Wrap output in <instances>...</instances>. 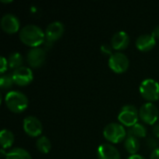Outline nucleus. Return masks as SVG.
<instances>
[{
    "mask_svg": "<svg viewBox=\"0 0 159 159\" xmlns=\"http://www.w3.org/2000/svg\"><path fill=\"white\" fill-rule=\"evenodd\" d=\"M20 39L25 45L34 48L38 47L45 40V33L41 27L36 24H26L20 30L19 34Z\"/></svg>",
    "mask_w": 159,
    "mask_h": 159,
    "instance_id": "1",
    "label": "nucleus"
},
{
    "mask_svg": "<svg viewBox=\"0 0 159 159\" xmlns=\"http://www.w3.org/2000/svg\"><path fill=\"white\" fill-rule=\"evenodd\" d=\"M5 102L7 107L13 113H20L28 106L27 96L19 90H10L5 95Z\"/></svg>",
    "mask_w": 159,
    "mask_h": 159,
    "instance_id": "2",
    "label": "nucleus"
},
{
    "mask_svg": "<svg viewBox=\"0 0 159 159\" xmlns=\"http://www.w3.org/2000/svg\"><path fill=\"white\" fill-rule=\"evenodd\" d=\"M103 136L107 141L113 143H116L127 138V131L122 124L112 122L104 127Z\"/></svg>",
    "mask_w": 159,
    "mask_h": 159,
    "instance_id": "3",
    "label": "nucleus"
},
{
    "mask_svg": "<svg viewBox=\"0 0 159 159\" xmlns=\"http://www.w3.org/2000/svg\"><path fill=\"white\" fill-rule=\"evenodd\" d=\"M140 92L149 102L157 101L159 99V83L154 78H146L140 85Z\"/></svg>",
    "mask_w": 159,
    "mask_h": 159,
    "instance_id": "4",
    "label": "nucleus"
},
{
    "mask_svg": "<svg viewBox=\"0 0 159 159\" xmlns=\"http://www.w3.org/2000/svg\"><path fill=\"white\" fill-rule=\"evenodd\" d=\"M117 117L122 125L129 128L138 123L139 110L133 104H126L121 108V111L118 114Z\"/></svg>",
    "mask_w": 159,
    "mask_h": 159,
    "instance_id": "5",
    "label": "nucleus"
},
{
    "mask_svg": "<svg viewBox=\"0 0 159 159\" xmlns=\"http://www.w3.org/2000/svg\"><path fill=\"white\" fill-rule=\"evenodd\" d=\"M158 108L151 102L143 103L139 110V117L149 125L156 124L158 118Z\"/></svg>",
    "mask_w": 159,
    "mask_h": 159,
    "instance_id": "6",
    "label": "nucleus"
},
{
    "mask_svg": "<svg viewBox=\"0 0 159 159\" xmlns=\"http://www.w3.org/2000/svg\"><path fill=\"white\" fill-rule=\"evenodd\" d=\"M109 67L116 73H123L125 72L129 65V60L128 56L123 52H114L108 61Z\"/></svg>",
    "mask_w": 159,
    "mask_h": 159,
    "instance_id": "7",
    "label": "nucleus"
},
{
    "mask_svg": "<svg viewBox=\"0 0 159 159\" xmlns=\"http://www.w3.org/2000/svg\"><path fill=\"white\" fill-rule=\"evenodd\" d=\"M23 129L29 136L37 137L42 133L43 126L36 116H28L23 119Z\"/></svg>",
    "mask_w": 159,
    "mask_h": 159,
    "instance_id": "8",
    "label": "nucleus"
},
{
    "mask_svg": "<svg viewBox=\"0 0 159 159\" xmlns=\"http://www.w3.org/2000/svg\"><path fill=\"white\" fill-rule=\"evenodd\" d=\"M46 57H47L46 50L40 47L32 48L27 52V61L32 67L34 68L43 65L46 61Z\"/></svg>",
    "mask_w": 159,
    "mask_h": 159,
    "instance_id": "9",
    "label": "nucleus"
},
{
    "mask_svg": "<svg viewBox=\"0 0 159 159\" xmlns=\"http://www.w3.org/2000/svg\"><path fill=\"white\" fill-rule=\"evenodd\" d=\"M14 83L19 86H26L30 84L34 78L33 71L29 67L20 66L12 72Z\"/></svg>",
    "mask_w": 159,
    "mask_h": 159,
    "instance_id": "10",
    "label": "nucleus"
},
{
    "mask_svg": "<svg viewBox=\"0 0 159 159\" xmlns=\"http://www.w3.org/2000/svg\"><path fill=\"white\" fill-rule=\"evenodd\" d=\"M0 25L4 32L13 34L20 29V20L16 15L12 13H6L1 18Z\"/></svg>",
    "mask_w": 159,
    "mask_h": 159,
    "instance_id": "11",
    "label": "nucleus"
},
{
    "mask_svg": "<svg viewBox=\"0 0 159 159\" xmlns=\"http://www.w3.org/2000/svg\"><path fill=\"white\" fill-rule=\"evenodd\" d=\"M97 157L99 159H120V153L112 143H103L97 149Z\"/></svg>",
    "mask_w": 159,
    "mask_h": 159,
    "instance_id": "12",
    "label": "nucleus"
},
{
    "mask_svg": "<svg viewBox=\"0 0 159 159\" xmlns=\"http://www.w3.org/2000/svg\"><path fill=\"white\" fill-rule=\"evenodd\" d=\"M63 32H64L63 23L60 20H54L47 26L45 30V34L47 39L52 42L59 39L62 35Z\"/></svg>",
    "mask_w": 159,
    "mask_h": 159,
    "instance_id": "13",
    "label": "nucleus"
},
{
    "mask_svg": "<svg viewBox=\"0 0 159 159\" xmlns=\"http://www.w3.org/2000/svg\"><path fill=\"white\" fill-rule=\"evenodd\" d=\"M129 44V35L125 31L116 32L111 39V46L113 48L120 50L126 48Z\"/></svg>",
    "mask_w": 159,
    "mask_h": 159,
    "instance_id": "14",
    "label": "nucleus"
},
{
    "mask_svg": "<svg viewBox=\"0 0 159 159\" xmlns=\"http://www.w3.org/2000/svg\"><path fill=\"white\" fill-rule=\"evenodd\" d=\"M136 47L141 51H148L152 49L156 45V38L152 34H143L136 39Z\"/></svg>",
    "mask_w": 159,
    "mask_h": 159,
    "instance_id": "15",
    "label": "nucleus"
},
{
    "mask_svg": "<svg viewBox=\"0 0 159 159\" xmlns=\"http://www.w3.org/2000/svg\"><path fill=\"white\" fill-rule=\"evenodd\" d=\"M5 159H32V157L26 149L15 147L7 153Z\"/></svg>",
    "mask_w": 159,
    "mask_h": 159,
    "instance_id": "16",
    "label": "nucleus"
},
{
    "mask_svg": "<svg viewBox=\"0 0 159 159\" xmlns=\"http://www.w3.org/2000/svg\"><path fill=\"white\" fill-rule=\"evenodd\" d=\"M15 137L11 130L7 129H3L0 132V143L3 149L9 148L14 143Z\"/></svg>",
    "mask_w": 159,
    "mask_h": 159,
    "instance_id": "17",
    "label": "nucleus"
},
{
    "mask_svg": "<svg viewBox=\"0 0 159 159\" xmlns=\"http://www.w3.org/2000/svg\"><path fill=\"white\" fill-rule=\"evenodd\" d=\"M124 144H125L126 150L131 155L136 154L140 149L139 139L135 136H132V135H127V138L125 139Z\"/></svg>",
    "mask_w": 159,
    "mask_h": 159,
    "instance_id": "18",
    "label": "nucleus"
},
{
    "mask_svg": "<svg viewBox=\"0 0 159 159\" xmlns=\"http://www.w3.org/2000/svg\"><path fill=\"white\" fill-rule=\"evenodd\" d=\"M147 134V129L145 128V126L142 123H136L135 125L129 127L127 131V135H132L135 136L137 138H141V137H145Z\"/></svg>",
    "mask_w": 159,
    "mask_h": 159,
    "instance_id": "19",
    "label": "nucleus"
},
{
    "mask_svg": "<svg viewBox=\"0 0 159 159\" xmlns=\"http://www.w3.org/2000/svg\"><path fill=\"white\" fill-rule=\"evenodd\" d=\"M7 62H8V66L9 68H12V69H17L20 66H22V62H23V57L22 55L18 52V51H15V52H11L8 57H7Z\"/></svg>",
    "mask_w": 159,
    "mask_h": 159,
    "instance_id": "20",
    "label": "nucleus"
},
{
    "mask_svg": "<svg viewBox=\"0 0 159 159\" xmlns=\"http://www.w3.org/2000/svg\"><path fill=\"white\" fill-rule=\"evenodd\" d=\"M36 147L37 149L44 154H47L50 151L51 149V143L50 140L47 136H41L37 139L36 141Z\"/></svg>",
    "mask_w": 159,
    "mask_h": 159,
    "instance_id": "21",
    "label": "nucleus"
},
{
    "mask_svg": "<svg viewBox=\"0 0 159 159\" xmlns=\"http://www.w3.org/2000/svg\"><path fill=\"white\" fill-rule=\"evenodd\" d=\"M13 84H14V79H13L12 74H9V73L2 74L0 77V87L2 89H10Z\"/></svg>",
    "mask_w": 159,
    "mask_h": 159,
    "instance_id": "22",
    "label": "nucleus"
},
{
    "mask_svg": "<svg viewBox=\"0 0 159 159\" xmlns=\"http://www.w3.org/2000/svg\"><path fill=\"white\" fill-rule=\"evenodd\" d=\"M7 65H8L7 59L5 58L4 56H1V57H0V72H1L2 74H4L5 71L7 69Z\"/></svg>",
    "mask_w": 159,
    "mask_h": 159,
    "instance_id": "23",
    "label": "nucleus"
},
{
    "mask_svg": "<svg viewBox=\"0 0 159 159\" xmlns=\"http://www.w3.org/2000/svg\"><path fill=\"white\" fill-rule=\"evenodd\" d=\"M147 144H148L150 147H152L153 150L156 149V148H157V147H159L158 143H157V141L155 140L154 138H149V139H147Z\"/></svg>",
    "mask_w": 159,
    "mask_h": 159,
    "instance_id": "24",
    "label": "nucleus"
},
{
    "mask_svg": "<svg viewBox=\"0 0 159 159\" xmlns=\"http://www.w3.org/2000/svg\"><path fill=\"white\" fill-rule=\"evenodd\" d=\"M112 46H110V45H108V44H104V45H102V52H105V53H107V54H110V56L113 54L112 53Z\"/></svg>",
    "mask_w": 159,
    "mask_h": 159,
    "instance_id": "25",
    "label": "nucleus"
},
{
    "mask_svg": "<svg viewBox=\"0 0 159 159\" xmlns=\"http://www.w3.org/2000/svg\"><path fill=\"white\" fill-rule=\"evenodd\" d=\"M150 159H159V147L154 149V150L151 152Z\"/></svg>",
    "mask_w": 159,
    "mask_h": 159,
    "instance_id": "26",
    "label": "nucleus"
},
{
    "mask_svg": "<svg viewBox=\"0 0 159 159\" xmlns=\"http://www.w3.org/2000/svg\"><path fill=\"white\" fill-rule=\"evenodd\" d=\"M153 133L156 137L159 138V123H156L153 125Z\"/></svg>",
    "mask_w": 159,
    "mask_h": 159,
    "instance_id": "27",
    "label": "nucleus"
},
{
    "mask_svg": "<svg viewBox=\"0 0 159 159\" xmlns=\"http://www.w3.org/2000/svg\"><path fill=\"white\" fill-rule=\"evenodd\" d=\"M152 35L155 37V38H159V24L157 25L153 30H152Z\"/></svg>",
    "mask_w": 159,
    "mask_h": 159,
    "instance_id": "28",
    "label": "nucleus"
},
{
    "mask_svg": "<svg viewBox=\"0 0 159 159\" xmlns=\"http://www.w3.org/2000/svg\"><path fill=\"white\" fill-rule=\"evenodd\" d=\"M127 159H146L142 155H138V154H134V155H130Z\"/></svg>",
    "mask_w": 159,
    "mask_h": 159,
    "instance_id": "29",
    "label": "nucleus"
}]
</instances>
